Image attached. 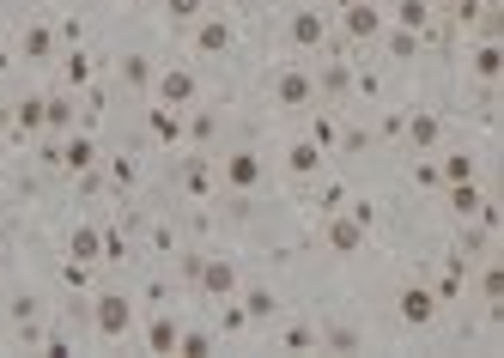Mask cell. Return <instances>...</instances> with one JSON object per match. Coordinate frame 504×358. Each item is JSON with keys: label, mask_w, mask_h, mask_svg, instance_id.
Instances as JSON below:
<instances>
[{"label": "cell", "mask_w": 504, "mask_h": 358, "mask_svg": "<svg viewBox=\"0 0 504 358\" xmlns=\"http://www.w3.org/2000/svg\"><path fill=\"white\" fill-rule=\"evenodd\" d=\"M92 328H98V340H121L134 328V304L121 298V292H103L98 310H92Z\"/></svg>", "instance_id": "cell-1"}, {"label": "cell", "mask_w": 504, "mask_h": 358, "mask_svg": "<svg viewBox=\"0 0 504 358\" xmlns=\"http://www.w3.org/2000/svg\"><path fill=\"white\" fill-rule=\"evenodd\" d=\"M310 98H316L310 67H280V73H274V103H280V110H310Z\"/></svg>", "instance_id": "cell-2"}, {"label": "cell", "mask_w": 504, "mask_h": 358, "mask_svg": "<svg viewBox=\"0 0 504 358\" xmlns=\"http://www.w3.org/2000/svg\"><path fill=\"white\" fill-rule=\"evenodd\" d=\"M195 285H201L207 298H231V292H237V261H231V256H201Z\"/></svg>", "instance_id": "cell-3"}, {"label": "cell", "mask_w": 504, "mask_h": 358, "mask_svg": "<svg viewBox=\"0 0 504 358\" xmlns=\"http://www.w3.org/2000/svg\"><path fill=\"white\" fill-rule=\"evenodd\" d=\"M152 85H159V103H170V110H189L195 92H201L189 67H164V73H152Z\"/></svg>", "instance_id": "cell-4"}, {"label": "cell", "mask_w": 504, "mask_h": 358, "mask_svg": "<svg viewBox=\"0 0 504 358\" xmlns=\"http://www.w3.org/2000/svg\"><path fill=\"white\" fill-rule=\"evenodd\" d=\"M395 316H402L407 328H431V322H438V298H431V285H407L402 298H395Z\"/></svg>", "instance_id": "cell-5"}, {"label": "cell", "mask_w": 504, "mask_h": 358, "mask_svg": "<svg viewBox=\"0 0 504 358\" xmlns=\"http://www.w3.org/2000/svg\"><path fill=\"white\" fill-rule=\"evenodd\" d=\"M402 140L413 146V152H431V146L444 140V121H438V110H413V116L402 121Z\"/></svg>", "instance_id": "cell-6"}, {"label": "cell", "mask_w": 504, "mask_h": 358, "mask_svg": "<svg viewBox=\"0 0 504 358\" xmlns=\"http://www.w3.org/2000/svg\"><path fill=\"white\" fill-rule=\"evenodd\" d=\"M341 24H346V37H353V43H371V37H377V31H383V13H377L371 0H346Z\"/></svg>", "instance_id": "cell-7"}, {"label": "cell", "mask_w": 504, "mask_h": 358, "mask_svg": "<svg viewBox=\"0 0 504 358\" xmlns=\"http://www.w3.org/2000/svg\"><path fill=\"white\" fill-rule=\"evenodd\" d=\"M323 37H328L323 13H292V19H286V43H292V49H323Z\"/></svg>", "instance_id": "cell-8"}, {"label": "cell", "mask_w": 504, "mask_h": 358, "mask_svg": "<svg viewBox=\"0 0 504 358\" xmlns=\"http://www.w3.org/2000/svg\"><path fill=\"white\" fill-rule=\"evenodd\" d=\"M328 249H334V256H359L364 249V225L353 219V213H341V207H334V219H328Z\"/></svg>", "instance_id": "cell-9"}, {"label": "cell", "mask_w": 504, "mask_h": 358, "mask_svg": "<svg viewBox=\"0 0 504 358\" xmlns=\"http://www.w3.org/2000/svg\"><path fill=\"white\" fill-rule=\"evenodd\" d=\"M225 182H231L237 195H249V189L262 182V159H256L249 146H243V152H231V159H225Z\"/></svg>", "instance_id": "cell-10"}, {"label": "cell", "mask_w": 504, "mask_h": 358, "mask_svg": "<svg viewBox=\"0 0 504 358\" xmlns=\"http://www.w3.org/2000/svg\"><path fill=\"white\" fill-rule=\"evenodd\" d=\"M67 261H85V267L103 261V231L98 225H73V231H67Z\"/></svg>", "instance_id": "cell-11"}, {"label": "cell", "mask_w": 504, "mask_h": 358, "mask_svg": "<svg viewBox=\"0 0 504 358\" xmlns=\"http://www.w3.org/2000/svg\"><path fill=\"white\" fill-rule=\"evenodd\" d=\"M316 346H328V353H359L364 328L359 322H328V328H316Z\"/></svg>", "instance_id": "cell-12"}, {"label": "cell", "mask_w": 504, "mask_h": 358, "mask_svg": "<svg viewBox=\"0 0 504 358\" xmlns=\"http://www.w3.org/2000/svg\"><path fill=\"white\" fill-rule=\"evenodd\" d=\"M19 55L24 61H37V67H43V61H55V31H49V24H24V37H19Z\"/></svg>", "instance_id": "cell-13"}, {"label": "cell", "mask_w": 504, "mask_h": 358, "mask_svg": "<svg viewBox=\"0 0 504 358\" xmlns=\"http://www.w3.org/2000/svg\"><path fill=\"white\" fill-rule=\"evenodd\" d=\"M286 170H292V177H316V170H323V146H316V140H292V146H286Z\"/></svg>", "instance_id": "cell-14"}, {"label": "cell", "mask_w": 504, "mask_h": 358, "mask_svg": "<svg viewBox=\"0 0 504 358\" xmlns=\"http://www.w3.org/2000/svg\"><path fill=\"white\" fill-rule=\"evenodd\" d=\"M462 285H468V261L450 256L444 274H438V285H431V298H438V304H456V298H462Z\"/></svg>", "instance_id": "cell-15"}, {"label": "cell", "mask_w": 504, "mask_h": 358, "mask_svg": "<svg viewBox=\"0 0 504 358\" xmlns=\"http://www.w3.org/2000/svg\"><path fill=\"white\" fill-rule=\"evenodd\" d=\"M195 49H201V55H225V49H231V24L225 19H201L195 24Z\"/></svg>", "instance_id": "cell-16"}, {"label": "cell", "mask_w": 504, "mask_h": 358, "mask_svg": "<svg viewBox=\"0 0 504 358\" xmlns=\"http://www.w3.org/2000/svg\"><path fill=\"white\" fill-rule=\"evenodd\" d=\"M274 310H280V292H274V285H249V292H243V322H267Z\"/></svg>", "instance_id": "cell-17"}, {"label": "cell", "mask_w": 504, "mask_h": 358, "mask_svg": "<svg viewBox=\"0 0 504 358\" xmlns=\"http://www.w3.org/2000/svg\"><path fill=\"white\" fill-rule=\"evenodd\" d=\"M55 164H61V170H92V164H98V146H92L85 134H73V140L55 152Z\"/></svg>", "instance_id": "cell-18"}, {"label": "cell", "mask_w": 504, "mask_h": 358, "mask_svg": "<svg viewBox=\"0 0 504 358\" xmlns=\"http://www.w3.org/2000/svg\"><path fill=\"white\" fill-rule=\"evenodd\" d=\"M43 128H49V134H67V128H73V92L43 98Z\"/></svg>", "instance_id": "cell-19"}, {"label": "cell", "mask_w": 504, "mask_h": 358, "mask_svg": "<svg viewBox=\"0 0 504 358\" xmlns=\"http://www.w3.org/2000/svg\"><path fill=\"white\" fill-rule=\"evenodd\" d=\"M480 207H486V195L474 182H450V213H456V219H474Z\"/></svg>", "instance_id": "cell-20"}, {"label": "cell", "mask_w": 504, "mask_h": 358, "mask_svg": "<svg viewBox=\"0 0 504 358\" xmlns=\"http://www.w3.org/2000/svg\"><path fill=\"white\" fill-rule=\"evenodd\" d=\"M182 195H195V200L213 195V164H207V159H189V164H182Z\"/></svg>", "instance_id": "cell-21"}, {"label": "cell", "mask_w": 504, "mask_h": 358, "mask_svg": "<svg viewBox=\"0 0 504 358\" xmlns=\"http://www.w3.org/2000/svg\"><path fill=\"white\" fill-rule=\"evenodd\" d=\"M152 140H159V146H177V140H182V116L170 110V103L152 110Z\"/></svg>", "instance_id": "cell-22"}, {"label": "cell", "mask_w": 504, "mask_h": 358, "mask_svg": "<svg viewBox=\"0 0 504 358\" xmlns=\"http://www.w3.org/2000/svg\"><path fill=\"white\" fill-rule=\"evenodd\" d=\"M121 85H128V92H152V61L146 55H121Z\"/></svg>", "instance_id": "cell-23"}, {"label": "cell", "mask_w": 504, "mask_h": 358, "mask_svg": "<svg viewBox=\"0 0 504 358\" xmlns=\"http://www.w3.org/2000/svg\"><path fill=\"white\" fill-rule=\"evenodd\" d=\"M177 334H182V328H177L170 316H152V322H146V346H152V353H177Z\"/></svg>", "instance_id": "cell-24"}, {"label": "cell", "mask_w": 504, "mask_h": 358, "mask_svg": "<svg viewBox=\"0 0 504 358\" xmlns=\"http://www.w3.org/2000/svg\"><path fill=\"white\" fill-rule=\"evenodd\" d=\"M474 73H480V80H486V85H492V80H499V73H504V55H499V37H486V43H480V49H474Z\"/></svg>", "instance_id": "cell-25"}, {"label": "cell", "mask_w": 504, "mask_h": 358, "mask_svg": "<svg viewBox=\"0 0 504 358\" xmlns=\"http://www.w3.org/2000/svg\"><path fill=\"white\" fill-rule=\"evenodd\" d=\"M280 346L286 353H316V322H286Z\"/></svg>", "instance_id": "cell-26"}, {"label": "cell", "mask_w": 504, "mask_h": 358, "mask_svg": "<svg viewBox=\"0 0 504 358\" xmlns=\"http://www.w3.org/2000/svg\"><path fill=\"white\" fill-rule=\"evenodd\" d=\"M395 24H402V31H425V24H431V0H402V6H395Z\"/></svg>", "instance_id": "cell-27"}, {"label": "cell", "mask_w": 504, "mask_h": 358, "mask_svg": "<svg viewBox=\"0 0 504 358\" xmlns=\"http://www.w3.org/2000/svg\"><path fill=\"white\" fill-rule=\"evenodd\" d=\"M438 182H474V159H468V152H444V164H438Z\"/></svg>", "instance_id": "cell-28"}, {"label": "cell", "mask_w": 504, "mask_h": 358, "mask_svg": "<svg viewBox=\"0 0 504 358\" xmlns=\"http://www.w3.org/2000/svg\"><path fill=\"white\" fill-rule=\"evenodd\" d=\"M43 128V98H24L19 116H13V134H37Z\"/></svg>", "instance_id": "cell-29"}, {"label": "cell", "mask_w": 504, "mask_h": 358, "mask_svg": "<svg viewBox=\"0 0 504 358\" xmlns=\"http://www.w3.org/2000/svg\"><path fill=\"white\" fill-rule=\"evenodd\" d=\"M389 55L413 61V55H420V31H402V24H395V31H389Z\"/></svg>", "instance_id": "cell-30"}, {"label": "cell", "mask_w": 504, "mask_h": 358, "mask_svg": "<svg viewBox=\"0 0 504 358\" xmlns=\"http://www.w3.org/2000/svg\"><path fill=\"white\" fill-rule=\"evenodd\" d=\"M61 67H67V92L92 80V55H85V49H73V55H61Z\"/></svg>", "instance_id": "cell-31"}, {"label": "cell", "mask_w": 504, "mask_h": 358, "mask_svg": "<svg viewBox=\"0 0 504 358\" xmlns=\"http://www.w3.org/2000/svg\"><path fill=\"white\" fill-rule=\"evenodd\" d=\"M213 134H219V116H213V110H195V116H189V140H195V146H207Z\"/></svg>", "instance_id": "cell-32"}, {"label": "cell", "mask_w": 504, "mask_h": 358, "mask_svg": "<svg viewBox=\"0 0 504 358\" xmlns=\"http://www.w3.org/2000/svg\"><path fill=\"white\" fill-rule=\"evenodd\" d=\"M480 298H486V304H499V298H504V267H499V261H486V274H480Z\"/></svg>", "instance_id": "cell-33"}, {"label": "cell", "mask_w": 504, "mask_h": 358, "mask_svg": "<svg viewBox=\"0 0 504 358\" xmlns=\"http://www.w3.org/2000/svg\"><path fill=\"white\" fill-rule=\"evenodd\" d=\"M177 353H189V358L213 353V334H207V328H189V334H177Z\"/></svg>", "instance_id": "cell-34"}, {"label": "cell", "mask_w": 504, "mask_h": 358, "mask_svg": "<svg viewBox=\"0 0 504 358\" xmlns=\"http://www.w3.org/2000/svg\"><path fill=\"white\" fill-rule=\"evenodd\" d=\"M164 13H170L177 24H195L207 13V0H164Z\"/></svg>", "instance_id": "cell-35"}, {"label": "cell", "mask_w": 504, "mask_h": 358, "mask_svg": "<svg viewBox=\"0 0 504 358\" xmlns=\"http://www.w3.org/2000/svg\"><path fill=\"white\" fill-rule=\"evenodd\" d=\"M103 261H128V237L121 231H103Z\"/></svg>", "instance_id": "cell-36"}, {"label": "cell", "mask_w": 504, "mask_h": 358, "mask_svg": "<svg viewBox=\"0 0 504 358\" xmlns=\"http://www.w3.org/2000/svg\"><path fill=\"white\" fill-rule=\"evenodd\" d=\"M353 85V67H328L323 73V92H346Z\"/></svg>", "instance_id": "cell-37"}, {"label": "cell", "mask_w": 504, "mask_h": 358, "mask_svg": "<svg viewBox=\"0 0 504 358\" xmlns=\"http://www.w3.org/2000/svg\"><path fill=\"white\" fill-rule=\"evenodd\" d=\"M152 249L170 256V249H177V231H170V225H152Z\"/></svg>", "instance_id": "cell-38"}, {"label": "cell", "mask_w": 504, "mask_h": 358, "mask_svg": "<svg viewBox=\"0 0 504 358\" xmlns=\"http://www.w3.org/2000/svg\"><path fill=\"white\" fill-rule=\"evenodd\" d=\"M110 182H116V189H128V182H134V159H116V170H110Z\"/></svg>", "instance_id": "cell-39"}, {"label": "cell", "mask_w": 504, "mask_h": 358, "mask_svg": "<svg viewBox=\"0 0 504 358\" xmlns=\"http://www.w3.org/2000/svg\"><path fill=\"white\" fill-rule=\"evenodd\" d=\"M6 61H13V49H6V37H0V67H6Z\"/></svg>", "instance_id": "cell-40"}]
</instances>
